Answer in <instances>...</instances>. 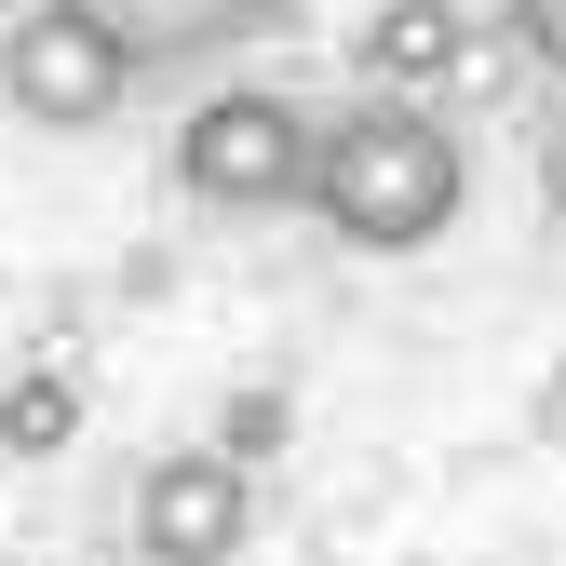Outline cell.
Segmentation results:
<instances>
[{
  "label": "cell",
  "instance_id": "obj_3",
  "mask_svg": "<svg viewBox=\"0 0 566 566\" xmlns=\"http://www.w3.org/2000/svg\"><path fill=\"white\" fill-rule=\"evenodd\" d=\"M0 108L28 135H108L135 108V54L95 14H67V0H28V14L0 28Z\"/></svg>",
  "mask_w": 566,
  "mask_h": 566
},
{
  "label": "cell",
  "instance_id": "obj_11",
  "mask_svg": "<svg viewBox=\"0 0 566 566\" xmlns=\"http://www.w3.org/2000/svg\"><path fill=\"white\" fill-rule=\"evenodd\" d=\"M0 566H14V553H0Z\"/></svg>",
  "mask_w": 566,
  "mask_h": 566
},
{
  "label": "cell",
  "instance_id": "obj_6",
  "mask_svg": "<svg viewBox=\"0 0 566 566\" xmlns=\"http://www.w3.org/2000/svg\"><path fill=\"white\" fill-rule=\"evenodd\" d=\"M459 54H472V14H459V0H378V14L350 28L365 95H432V82H459Z\"/></svg>",
  "mask_w": 566,
  "mask_h": 566
},
{
  "label": "cell",
  "instance_id": "obj_5",
  "mask_svg": "<svg viewBox=\"0 0 566 566\" xmlns=\"http://www.w3.org/2000/svg\"><path fill=\"white\" fill-rule=\"evenodd\" d=\"M67 14H95L135 82H163V67H202V54H243L256 28H283V0H67Z\"/></svg>",
  "mask_w": 566,
  "mask_h": 566
},
{
  "label": "cell",
  "instance_id": "obj_10",
  "mask_svg": "<svg viewBox=\"0 0 566 566\" xmlns=\"http://www.w3.org/2000/svg\"><path fill=\"white\" fill-rule=\"evenodd\" d=\"M526 176H539V217L566 230V95L539 108V149H526Z\"/></svg>",
  "mask_w": 566,
  "mask_h": 566
},
{
  "label": "cell",
  "instance_id": "obj_2",
  "mask_svg": "<svg viewBox=\"0 0 566 566\" xmlns=\"http://www.w3.org/2000/svg\"><path fill=\"white\" fill-rule=\"evenodd\" d=\"M311 135L324 122L283 82H230V95H202L176 122V189L217 202V217H297L311 202Z\"/></svg>",
  "mask_w": 566,
  "mask_h": 566
},
{
  "label": "cell",
  "instance_id": "obj_9",
  "mask_svg": "<svg viewBox=\"0 0 566 566\" xmlns=\"http://www.w3.org/2000/svg\"><path fill=\"white\" fill-rule=\"evenodd\" d=\"M217 446H230V459H243V472H256V459H270V446H283V391H243V405H230V418H217Z\"/></svg>",
  "mask_w": 566,
  "mask_h": 566
},
{
  "label": "cell",
  "instance_id": "obj_8",
  "mask_svg": "<svg viewBox=\"0 0 566 566\" xmlns=\"http://www.w3.org/2000/svg\"><path fill=\"white\" fill-rule=\"evenodd\" d=\"M500 28L526 41V67H539L553 95H566V0H500Z\"/></svg>",
  "mask_w": 566,
  "mask_h": 566
},
{
  "label": "cell",
  "instance_id": "obj_4",
  "mask_svg": "<svg viewBox=\"0 0 566 566\" xmlns=\"http://www.w3.org/2000/svg\"><path fill=\"white\" fill-rule=\"evenodd\" d=\"M256 539V472L230 446H176L135 472V566H243Z\"/></svg>",
  "mask_w": 566,
  "mask_h": 566
},
{
  "label": "cell",
  "instance_id": "obj_7",
  "mask_svg": "<svg viewBox=\"0 0 566 566\" xmlns=\"http://www.w3.org/2000/svg\"><path fill=\"white\" fill-rule=\"evenodd\" d=\"M67 432H82V378H67V365L0 378V446H14V459H54Z\"/></svg>",
  "mask_w": 566,
  "mask_h": 566
},
{
  "label": "cell",
  "instance_id": "obj_1",
  "mask_svg": "<svg viewBox=\"0 0 566 566\" xmlns=\"http://www.w3.org/2000/svg\"><path fill=\"white\" fill-rule=\"evenodd\" d=\"M459 202H472V135L432 95H350V108H324V135H311V217L350 256L446 243Z\"/></svg>",
  "mask_w": 566,
  "mask_h": 566
}]
</instances>
